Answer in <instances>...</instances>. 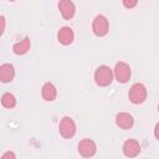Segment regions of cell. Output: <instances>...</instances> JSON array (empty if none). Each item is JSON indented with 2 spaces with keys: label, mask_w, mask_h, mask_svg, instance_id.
<instances>
[{
  "label": "cell",
  "mask_w": 159,
  "mask_h": 159,
  "mask_svg": "<svg viewBox=\"0 0 159 159\" xmlns=\"http://www.w3.org/2000/svg\"><path fill=\"white\" fill-rule=\"evenodd\" d=\"M114 77L113 70L107 65H101L94 71V82L99 87H107L112 83Z\"/></svg>",
  "instance_id": "1"
},
{
  "label": "cell",
  "mask_w": 159,
  "mask_h": 159,
  "mask_svg": "<svg viewBox=\"0 0 159 159\" xmlns=\"http://www.w3.org/2000/svg\"><path fill=\"white\" fill-rule=\"evenodd\" d=\"M148 92L143 83H134L128 92V98L133 104H140L147 99Z\"/></svg>",
  "instance_id": "2"
},
{
  "label": "cell",
  "mask_w": 159,
  "mask_h": 159,
  "mask_svg": "<svg viewBox=\"0 0 159 159\" xmlns=\"http://www.w3.org/2000/svg\"><path fill=\"white\" fill-rule=\"evenodd\" d=\"M92 31H93V34H94L97 37H103V36H106V35L108 34V31H109V22H108V19H107L104 15H102V14L97 15V16L93 19V21H92Z\"/></svg>",
  "instance_id": "3"
},
{
  "label": "cell",
  "mask_w": 159,
  "mask_h": 159,
  "mask_svg": "<svg viewBox=\"0 0 159 159\" xmlns=\"http://www.w3.org/2000/svg\"><path fill=\"white\" fill-rule=\"evenodd\" d=\"M58 132L66 139L72 138L76 134V123H75V120L71 117H67V116L63 117L61 119L60 124H58Z\"/></svg>",
  "instance_id": "4"
},
{
  "label": "cell",
  "mask_w": 159,
  "mask_h": 159,
  "mask_svg": "<svg viewBox=\"0 0 159 159\" xmlns=\"http://www.w3.org/2000/svg\"><path fill=\"white\" fill-rule=\"evenodd\" d=\"M113 73H114V77L116 80L119 82V83H127L129 80H130V75H132V71H130V67L128 63L120 61L116 65L114 70H113Z\"/></svg>",
  "instance_id": "5"
},
{
  "label": "cell",
  "mask_w": 159,
  "mask_h": 159,
  "mask_svg": "<svg viewBox=\"0 0 159 159\" xmlns=\"http://www.w3.org/2000/svg\"><path fill=\"white\" fill-rule=\"evenodd\" d=\"M97 152V145L96 143L89 139V138H84L78 143V153L84 157V158H91L96 154Z\"/></svg>",
  "instance_id": "6"
},
{
  "label": "cell",
  "mask_w": 159,
  "mask_h": 159,
  "mask_svg": "<svg viewBox=\"0 0 159 159\" xmlns=\"http://www.w3.org/2000/svg\"><path fill=\"white\" fill-rule=\"evenodd\" d=\"M142 148H140V144L138 140L135 139H128L123 143V147H122V152L125 157L128 158H134L137 155H139Z\"/></svg>",
  "instance_id": "7"
},
{
  "label": "cell",
  "mask_w": 159,
  "mask_h": 159,
  "mask_svg": "<svg viewBox=\"0 0 159 159\" xmlns=\"http://www.w3.org/2000/svg\"><path fill=\"white\" fill-rule=\"evenodd\" d=\"M58 10L65 20H71L76 14V6L71 0H60Z\"/></svg>",
  "instance_id": "8"
},
{
  "label": "cell",
  "mask_w": 159,
  "mask_h": 159,
  "mask_svg": "<svg viewBox=\"0 0 159 159\" xmlns=\"http://www.w3.org/2000/svg\"><path fill=\"white\" fill-rule=\"evenodd\" d=\"M57 40L61 45L63 46H67V45H71L75 40V34H73V30L68 26H63L58 30L57 32Z\"/></svg>",
  "instance_id": "9"
},
{
  "label": "cell",
  "mask_w": 159,
  "mask_h": 159,
  "mask_svg": "<svg viewBox=\"0 0 159 159\" xmlns=\"http://www.w3.org/2000/svg\"><path fill=\"white\" fill-rule=\"evenodd\" d=\"M116 124L122 129H130L134 124V119L132 114L127 112H120L116 116Z\"/></svg>",
  "instance_id": "10"
},
{
  "label": "cell",
  "mask_w": 159,
  "mask_h": 159,
  "mask_svg": "<svg viewBox=\"0 0 159 159\" xmlns=\"http://www.w3.org/2000/svg\"><path fill=\"white\" fill-rule=\"evenodd\" d=\"M15 78V68L10 63H2L0 66V81L2 83H9Z\"/></svg>",
  "instance_id": "11"
},
{
  "label": "cell",
  "mask_w": 159,
  "mask_h": 159,
  "mask_svg": "<svg viewBox=\"0 0 159 159\" xmlns=\"http://www.w3.org/2000/svg\"><path fill=\"white\" fill-rule=\"evenodd\" d=\"M41 96L45 101L47 102H52L56 99L57 97V89L55 87L53 83L51 82H46L43 86H42V89H41Z\"/></svg>",
  "instance_id": "12"
},
{
  "label": "cell",
  "mask_w": 159,
  "mask_h": 159,
  "mask_svg": "<svg viewBox=\"0 0 159 159\" xmlns=\"http://www.w3.org/2000/svg\"><path fill=\"white\" fill-rule=\"evenodd\" d=\"M30 47H31V42H30V39L26 36V37H24L21 41L14 43V46H12V52H14L15 55H17V56H21V55L27 53L29 50H30Z\"/></svg>",
  "instance_id": "13"
},
{
  "label": "cell",
  "mask_w": 159,
  "mask_h": 159,
  "mask_svg": "<svg viewBox=\"0 0 159 159\" xmlns=\"http://www.w3.org/2000/svg\"><path fill=\"white\" fill-rule=\"evenodd\" d=\"M1 104H2V107L9 108V109L14 108L16 106V98H15V96L12 93H10V92H5L1 96Z\"/></svg>",
  "instance_id": "14"
},
{
  "label": "cell",
  "mask_w": 159,
  "mask_h": 159,
  "mask_svg": "<svg viewBox=\"0 0 159 159\" xmlns=\"http://www.w3.org/2000/svg\"><path fill=\"white\" fill-rule=\"evenodd\" d=\"M122 4L125 9H133L137 6L138 0H122Z\"/></svg>",
  "instance_id": "15"
},
{
  "label": "cell",
  "mask_w": 159,
  "mask_h": 159,
  "mask_svg": "<svg viewBox=\"0 0 159 159\" xmlns=\"http://www.w3.org/2000/svg\"><path fill=\"white\" fill-rule=\"evenodd\" d=\"M7 158L15 159V158H16V155H15L12 152H6V153H4V154L1 155V159H7Z\"/></svg>",
  "instance_id": "16"
},
{
  "label": "cell",
  "mask_w": 159,
  "mask_h": 159,
  "mask_svg": "<svg viewBox=\"0 0 159 159\" xmlns=\"http://www.w3.org/2000/svg\"><path fill=\"white\" fill-rule=\"evenodd\" d=\"M154 137H155V139L159 142V122L155 124V127H154Z\"/></svg>",
  "instance_id": "17"
},
{
  "label": "cell",
  "mask_w": 159,
  "mask_h": 159,
  "mask_svg": "<svg viewBox=\"0 0 159 159\" xmlns=\"http://www.w3.org/2000/svg\"><path fill=\"white\" fill-rule=\"evenodd\" d=\"M1 24H2V26H1V32H0V35H2L4 29H5V17H4V16H1Z\"/></svg>",
  "instance_id": "18"
},
{
  "label": "cell",
  "mask_w": 159,
  "mask_h": 159,
  "mask_svg": "<svg viewBox=\"0 0 159 159\" xmlns=\"http://www.w3.org/2000/svg\"><path fill=\"white\" fill-rule=\"evenodd\" d=\"M158 112H159V104H158Z\"/></svg>",
  "instance_id": "19"
},
{
  "label": "cell",
  "mask_w": 159,
  "mask_h": 159,
  "mask_svg": "<svg viewBox=\"0 0 159 159\" xmlns=\"http://www.w3.org/2000/svg\"><path fill=\"white\" fill-rule=\"evenodd\" d=\"M9 1H15V0H9Z\"/></svg>",
  "instance_id": "20"
}]
</instances>
